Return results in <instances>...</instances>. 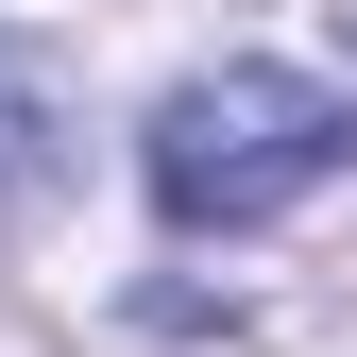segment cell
<instances>
[{"label": "cell", "mask_w": 357, "mask_h": 357, "mask_svg": "<svg viewBox=\"0 0 357 357\" xmlns=\"http://www.w3.org/2000/svg\"><path fill=\"white\" fill-rule=\"evenodd\" d=\"M137 170H153V204L188 221V238H255V221L357 188V102L306 85V68H188L153 102Z\"/></svg>", "instance_id": "cell-1"}, {"label": "cell", "mask_w": 357, "mask_h": 357, "mask_svg": "<svg viewBox=\"0 0 357 357\" xmlns=\"http://www.w3.org/2000/svg\"><path fill=\"white\" fill-rule=\"evenodd\" d=\"M52 170H68V85L34 34H0V204H34Z\"/></svg>", "instance_id": "cell-2"}]
</instances>
